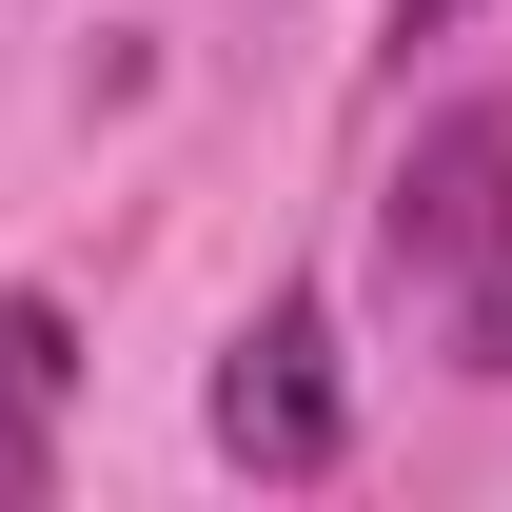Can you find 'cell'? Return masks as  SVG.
Listing matches in <instances>:
<instances>
[{
  "label": "cell",
  "mask_w": 512,
  "mask_h": 512,
  "mask_svg": "<svg viewBox=\"0 0 512 512\" xmlns=\"http://www.w3.org/2000/svg\"><path fill=\"white\" fill-rule=\"evenodd\" d=\"M335 434H355V414H335V316L276 296V316L217 355V453H237V473H335Z\"/></svg>",
  "instance_id": "6da1fadb"
},
{
  "label": "cell",
  "mask_w": 512,
  "mask_h": 512,
  "mask_svg": "<svg viewBox=\"0 0 512 512\" xmlns=\"http://www.w3.org/2000/svg\"><path fill=\"white\" fill-rule=\"evenodd\" d=\"M512 217V119H434V158L394 178V276H473Z\"/></svg>",
  "instance_id": "7a4b0ae2"
},
{
  "label": "cell",
  "mask_w": 512,
  "mask_h": 512,
  "mask_svg": "<svg viewBox=\"0 0 512 512\" xmlns=\"http://www.w3.org/2000/svg\"><path fill=\"white\" fill-rule=\"evenodd\" d=\"M60 375H79V335L40 316V296H0V512L60 473Z\"/></svg>",
  "instance_id": "3957f363"
},
{
  "label": "cell",
  "mask_w": 512,
  "mask_h": 512,
  "mask_svg": "<svg viewBox=\"0 0 512 512\" xmlns=\"http://www.w3.org/2000/svg\"><path fill=\"white\" fill-rule=\"evenodd\" d=\"M473 375H512V217H493V276H473Z\"/></svg>",
  "instance_id": "277c9868"
},
{
  "label": "cell",
  "mask_w": 512,
  "mask_h": 512,
  "mask_svg": "<svg viewBox=\"0 0 512 512\" xmlns=\"http://www.w3.org/2000/svg\"><path fill=\"white\" fill-rule=\"evenodd\" d=\"M453 20H473V0H394V40H453Z\"/></svg>",
  "instance_id": "5b68a950"
}]
</instances>
